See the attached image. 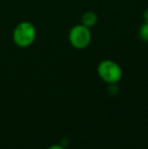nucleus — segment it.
<instances>
[{
	"mask_svg": "<svg viewBox=\"0 0 148 149\" xmlns=\"http://www.w3.org/2000/svg\"><path fill=\"white\" fill-rule=\"evenodd\" d=\"M143 22H147L148 24V8L143 11Z\"/></svg>",
	"mask_w": 148,
	"mask_h": 149,
	"instance_id": "6",
	"label": "nucleus"
},
{
	"mask_svg": "<svg viewBox=\"0 0 148 149\" xmlns=\"http://www.w3.org/2000/svg\"><path fill=\"white\" fill-rule=\"evenodd\" d=\"M97 75L108 84H117L123 77L121 66L114 60L105 59L99 63L97 68Z\"/></svg>",
	"mask_w": 148,
	"mask_h": 149,
	"instance_id": "2",
	"label": "nucleus"
},
{
	"mask_svg": "<svg viewBox=\"0 0 148 149\" xmlns=\"http://www.w3.org/2000/svg\"><path fill=\"white\" fill-rule=\"evenodd\" d=\"M138 37L142 42L148 43V24L147 22H142L138 29Z\"/></svg>",
	"mask_w": 148,
	"mask_h": 149,
	"instance_id": "5",
	"label": "nucleus"
},
{
	"mask_svg": "<svg viewBox=\"0 0 148 149\" xmlns=\"http://www.w3.org/2000/svg\"><path fill=\"white\" fill-rule=\"evenodd\" d=\"M37 38L36 26L30 22H22L12 33L13 43L19 48H28L34 44Z\"/></svg>",
	"mask_w": 148,
	"mask_h": 149,
	"instance_id": "1",
	"label": "nucleus"
},
{
	"mask_svg": "<svg viewBox=\"0 0 148 149\" xmlns=\"http://www.w3.org/2000/svg\"><path fill=\"white\" fill-rule=\"evenodd\" d=\"M48 149H64V147H63V146H61V145H59V144H55V145L50 146Z\"/></svg>",
	"mask_w": 148,
	"mask_h": 149,
	"instance_id": "7",
	"label": "nucleus"
},
{
	"mask_svg": "<svg viewBox=\"0 0 148 149\" xmlns=\"http://www.w3.org/2000/svg\"><path fill=\"white\" fill-rule=\"evenodd\" d=\"M92 40L91 29L83 26L82 24H75L69 30L68 41L70 45L76 50H84L90 45Z\"/></svg>",
	"mask_w": 148,
	"mask_h": 149,
	"instance_id": "3",
	"label": "nucleus"
},
{
	"mask_svg": "<svg viewBox=\"0 0 148 149\" xmlns=\"http://www.w3.org/2000/svg\"><path fill=\"white\" fill-rule=\"evenodd\" d=\"M99 22V17H97V14L95 13L92 10H87L84 13L81 15V22L83 26H87V28L91 29L93 26H95V24Z\"/></svg>",
	"mask_w": 148,
	"mask_h": 149,
	"instance_id": "4",
	"label": "nucleus"
}]
</instances>
